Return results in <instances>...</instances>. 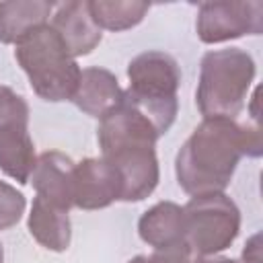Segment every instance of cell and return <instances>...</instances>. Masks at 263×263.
<instances>
[{"mask_svg": "<svg viewBox=\"0 0 263 263\" xmlns=\"http://www.w3.org/2000/svg\"><path fill=\"white\" fill-rule=\"evenodd\" d=\"M261 127L236 119H203L183 142L175 158L179 187L193 195L222 193L242 156H261Z\"/></svg>", "mask_w": 263, "mask_h": 263, "instance_id": "6da1fadb", "label": "cell"}, {"mask_svg": "<svg viewBox=\"0 0 263 263\" xmlns=\"http://www.w3.org/2000/svg\"><path fill=\"white\" fill-rule=\"evenodd\" d=\"M53 4L43 0H10L0 2V43L16 45L33 29L47 23Z\"/></svg>", "mask_w": 263, "mask_h": 263, "instance_id": "9a60e30c", "label": "cell"}, {"mask_svg": "<svg viewBox=\"0 0 263 263\" xmlns=\"http://www.w3.org/2000/svg\"><path fill=\"white\" fill-rule=\"evenodd\" d=\"M27 228H29L31 236L47 251L64 253L70 247L72 224H70L68 210L55 208L49 201L41 199L39 195H35V199H33Z\"/></svg>", "mask_w": 263, "mask_h": 263, "instance_id": "5bb4252c", "label": "cell"}, {"mask_svg": "<svg viewBox=\"0 0 263 263\" xmlns=\"http://www.w3.org/2000/svg\"><path fill=\"white\" fill-rule=\"evenodd\" d=\"M4 261V251H2V245H0V263Z\"/></svg>", "mask_w": 263, "mask_h": 263, "instance_id": "44dd1931", "label": "cell"}, {"mask_svg": "<svg viewBox=\"0 0 263 263\" xmlns=\"http://www.w3.org/2000/svg\"><path fill=\"white\" fill-rule=\"evenodd\" d=\"M49 25L62 37V41L66 43L74 60L88 55L103 39L101 29L90 16L88 2H82V0L58 4Z\"/></svg>", "mask_w": 263, "mask_h": 263, "instance_id": "30bf717a", "label": "cell"}, {"mask_svg": "<svg viewBox=\"0 0 263 263\" xmlns=\"http://www.w3.org/2000/svg\"><path fill=\"white\" fill-rule=\"evenodd\" d=\"M88 10L101 31L107 29L117 33L140 25L150 10V4L140 0H90Z\"/></svg>", "mask_w": 263, "mask_h": 263, "instance_id": "2e32d148", "label": "cell"}, {"mask_svg": "<svg viewBox=\"0 0 263 263\" xmlns=\"http://www.w3.org/2000/svg\"><path fill=\"white\" fill-rule=\"evenodd\" d=\"M197 37L212 45L238 39L245 35H259L263 31V4L251 2H203L195 21Z\"/></svg>", "mask_w": 263, "mask_h": 263, "instance_id": "5b68a950", "label": "cell"}, {"mask_svg": "<svg viewBox=\"0 0 263 263\" xmlns=\"http://www.w3.org/2000/svg\"><path fill=\"white\" fill-rule=\"evenodd\" d=\"M10 121H29V105L10 86L0 84V127Z\"/></svg>", "mask_w": 263, "mask_h": 263, "instance_id": "ac0fdd59", "label": "cell"}, {"mask_svg": "<svg viewBox=\"0 0 263 263\" xmlns=\"http://www.w3.org/2000/svg\"><path fill=\"white\" fill-rule=\"evenodd\" d=\"M140 238L156 249H168L177 245H185V216L183 205L175 201H158L150 210H146L138 220Z\"/></svg>", "mask_w": 263, "mask_h": 263, "instance_id": "4fadbf2b", "label": "cell"}, {"mask_svg": "<svg viewBox=\"0 0 263 263\" xmlns=\"http://www.w3.org/2000/svg\"><path fill=\"white\" fill-rule=\"evenodd\" d=\"M255 72V60L240 47L208 51L201 58L199 82L195 90V105L203 119H236L247 105Z\"/></svg>", "mask_w": 263, "mask_h": 263, "instance_id": "3957f363", "label": "cell"}, {"mask_svg": "<svg viewBox=\"0 0 263 263\" xmlns=\"http://www.w3.org/2000/svg\"><path fill=\"white\" fill-rule=\"evenodd\" d=\"M101 156L121 179V201H142L156 189L160 168L154 146H121Z\"/></svg>", "mask_w": 263, "mask_h": 263, "instance_id": "52a82bcc", "label": "cell"}, {"mask_svg": "<svg viewBox=\"0 0 263 263\" xmlns=\"http://www.w3.org/2000/svg\"><path fill=\"white\" fill-rule=\"evenodd\" d=\"M183 242L197 257H210L228 249L240 230V210L224 191L193 195L183 205Z\"/></svg>", "mask_w": 263, "mask_h": 263, "instance_id": "277c9868", "label": "cell"}, {"mask_svg": "<svg viewBox=\"0 0 263 263\" xmlns=\"http://www.w3.org/2000/svg\"><path fill=\"white\" fill-rule=\"evenodd\" d=\"M127 90L146 101H177L181 68L171 53L150 49L127 64Z\"/></svg>", "mask_w": 263, "mask_h": 263, "instance_id": "8992f818", "label": "cell"}, {"mask_svg": "<svg viewBox=\"0 0 263 263\" xmlns=\"http://www.w3.org/2000/svg\"><path fill=\"white\" fill-rule=\"evenodd\" d=\"M14 58L37 97L51 103L72 101L80 78V66L49 23L23 37L14 45Z\"/></svg>", "mask_w": 263, "mask_h": 263, "instance_id": "7a4b0ae2", "label": "cell"}, {"mask_svg": "<svg viewBox=\"0 0 263 263\" xmlns=\"http://www.w3.org/2000/svg\"><path fill=\"white\" fill-rule=\"evenodd\" d=\"M121 201V179L103 156L84 158L74 164V205L80 210H103Z\"/></svg>", "mask_w": 263, "mask_h": 263, "instance_id": "ba28073f", "label": "cell"}, {"mask_svg": "<svg viewBox=\"0 0 263 263\" xmlns=\"http://www.w3.org/2000/svg\"><path fill=\"white\" fill-rule=\"evenodd\" d=\"M123 97V88L119 86L113 72L92 66L80 70L78 86L72 97V103L86 115L101 119L115 105H119Z\"/></svg>", "mask_w": 263, "mask_h": 263, "instance_id": "8fae6325", "label": "cell"}, {"mask_svg": "<svg viewBox=\"0 0 263 263\" xmlns=\"http://www.w3.org/2000/svg\"><path fill=\"white\" fill-rule=\"evenodd\" d=\"M191 263H261V236L255 234L251 240L245 245L240 261L230 259V257H220V255H210V257H197Z\"/></svg>", "mask_w": 263, "mask_h": 263, "instance_id": "ffe728a7", "label": "cell"}, {"mask_svg": "<svg viewBox=\"0 0 263 263\" xmlns=\"http://www.w3.org/2000/svg\"><path fill=\"white\" fill-rule=\"evenodd\" d=\"M191 253L185 245L168 247V249H156L152 255H136L127 263H191Z\"/></svg>", "mask_w": 263, "mask_h": 263, "instance_id": "d6986e66", "label": "cell"}, {"mask_svg": "<svg viewBox=\"0 0 263 263\" xmlns=\"http://www.w3.org/2000/svg\"><path fill=\"white\" fill-rule=\"evenodd\" d=\"M25 208H27L25 195L16 187L0 181V230L14 226L25 214Z\"/></svg>", "mask_w": 263, "mask_h": 263, "instance_id": "e0dca14e", "label": "cell"}, {"mask_svg": "<svg viewBox=\"0 0 263 263\" xmlns=\"http://www.w3.org/2000/svg\"><path fill=\"white\" fill-rule=\"evenodd\" d=\"M74 160L58 150L37 156L29 183L37 195L55 208L68 210L74 205Z\"/></svg>", "mask_w": 263, "mask_h": 263, "instance_id": "9c48e42d", "label": "cell"}, {"mask_svg": "<svg viewBox=\"0 0 263 263\" xmlns=\"http://www.w3.org/2000/svg\"><path fill=\"white\" fill-rule=\"evenodd\" d=\"M37 154L29 134V121H10L0 127V171L25 185L35 168Z\"/></svg>", "mask_w": 263, "mask_h": 263, "instance_id": "7c38bea8", "label": "cell"}]
</instances>
